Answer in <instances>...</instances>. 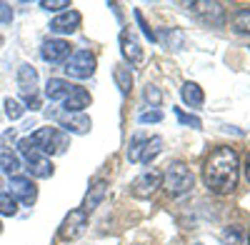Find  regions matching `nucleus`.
<instances>
[{"label": "nucleus", "mask_w": 250, "mask_h": 245, "mask_svg": "<svg viewBox=\"0 0 250 245\" xmlns=\"http://www.w3.org/2000/svg\"><path fill=\"white\" fill-rule=\"evenodd\" d=\"M240 178V163L233 148H215L205 160L203 183L205 188L215 195H230L238 188Z\"/></svg>", "instance_id": "f257e3e1"}, {"label": "nucleus", "mask_w": 250, "mask_h": 245, "mask_svg": "<svg viewBox=\"0 0 250 245\" xmlns=\"http://www.w3.org/2000/svg\"><path fill=\"white\" fill-rule=\"evenodd\" d=\"M193 185H195V178H193L190 168H188L185 163H180V160L170 163L168 170L163 173V188H165V193H168L170 198H180L185 193H190Z\"/></svg>", "instance_id": "f03ea898"}, {"label": "nucleus", "mask_w": 250, "mask_h": 245, "mask_svg": "<svg viewBox=\"0 0 250 245\" xmlns=\"http://www.w3.org/2000/svg\"><path fill=\"white\" fill-rule=\"evenodd\" d=\"M85 228H88V213L83 208H75V210H70L65 218H62L60 228H58V240L73 243V240H78L83 233H85Z\"/></svg>", "instance_id": "7ed1b4c3"}, {"label": "nucleus", "mask_w": 250, "mask_h": 245, "mask_svg": "<svg viewBox=\"0 0 250 245\" xmlns=\"http://www.w3.org/2000/svg\"><path fill=\"white\" fill-rule=\"evenodd\" d=\"M95 65L98 60L90 50H75L68 60H65V73L68 78H75V80H85L95 73Z\"/></svg>", "instance_id": "20e7f679"}, {"label": "nucleus", "mask_w": 250, "mask_h": 245, "mask_svg": "<svg viewBox=\"0 0 250 245\" xmlns=\"http://www.w3.org/2000/svg\"><path fill=\"white\" fill-rule=\"evenodd\" d=\"M18 90H20V95L25 98V103L30 105V110H35V108H40L38 105V70L33 68V65H28V63H23L18 68Z\"/></svg>", "instance_id": "39448f33"}, {"label": "nucleus", "mask_w": 250, "mask_h": 245, "mask_svg": "<svg viewBox=\"0 0 250 245\" xmlns=\"http://www.w3.org/2000/svg\"><path fill=\"white\" fill-rule=\"evenodd\" d=\"M193 15H198L205 25H213V28H220L225 25V8L220 3H208V0H198V3H190Z\"/></svg>", "instance_id": "423d86ee"}, {"label": "nucleus", "mask_w": 250, "mask_h": 245, "mask_svg": "<svg viewBox=\"0 0 250 245\" xmlns=\"http://www.w3.org/2000/svg\"><path fill=\"white\" fill-rule=\"evenodd\" d=\"M53 133H55L53 125H50V128H38L35 133H30V135H25V138L18 140V150L23 153L25 158L33 155V153H43V150L48 148V143H50Z\"/></svg>", "instance_id": "0eeeda50"}, {"label": "nucleus", "mask_w": 250, "mask_h": 245, "mask_svg": "<svg viewBox=\"0 0 250 245\" xmlns=\"http://www.w3.org/2000/svg\"><path fill=\"white\" fill-rule=\"evenodd\" d=\"M158 188H163V173L150 168V170H145L140 173L135 180H133V185H130V193L135 198H150Z\"/></svg>", "instance_id": "6e6552de"}, {"label": "nucleus", "mask_w": 250, "mask_h": 245, "mask_svg": "<svg viewBox=\"0 0 250 245\" xmlns=\"http://www.w3.org/2000/svg\"><path fill=\"white\" fill-rule=\"evenodd\" d=\"M10 193H13L15 200L23 203V205H35V200H38L35 183L25 175H13L10 178Z\"/></svg>", "instance_id": "1a4fd4ad"}, {"label": "nucleus", "mask_w": 250, "mask_h": 245, "mask_svg": "<svg viewBox=\"0 0 250 245\" xmlns=\"http://www.w3.org/2000/svg\"><path fill=\"white\" fill-rule=\"evenodd\" d=\"M40 55H43V60L50 65L65 63L70 58V43H65V40H60V38H50L43 43V48H40Z\"/></svg>", "instance_id": "9d476101"}, {"label": "nucleus", "mask_w": 250, "mask_h": 245, "mask_svg": "<svg viewBox=\"0 0 250 245\" xmlns=\"http://www.w3.org/2000/svg\"><path fill=\"white\" fill-rule=\"evenodd\" d=\"M80 20L83 18H80L78 10H62L60 15H55L50 20V30L58 33V35H70V33H75L80 28Z\"/></svg>", "instance_id": "9b49d317"}, {"label": "nucleus", "mask_w": 250, "mask_h": 245, "mask_svg": "<svg viewBox=\"0 0 250 245\" xmlns=\"http://www.w3.org/2000/svg\"><path fill=\"white\" fill-rule=\"evenodd\" d=\"M120 53H123V58L128 60L130 65H140L143 63V48L138 43V38L133 33H128V30L120 33Z\"/></svg>", "instance_id": "f8f14e48"}, {"label": "nucleus", "mask_w": 250, "mask_h": 245, "mask_svg": "<svg viewBox=\"0 0 250 245\" xmlns=\"http://www.w3.org/2000/svg\"><path fill=\"white\" fill-rule=\"evenodd\" d=\"M25 168L33 178H50L53 175V163L45 153H33L25 158Z\"/></svg>", "instance_id": "ddd939ff"}, {"label": "nucleus", "mask_w": 250, "mask_h": 245, "mask_svg": "<svg viewBox=\"0 0 250 245\" xmlns=\"http://www.w3.org/2000/svg\"><path fill=\"white\" fill-rule=\"evenodd\" d=\"M58 122H60V128H65L68 133H75V135H85L88 130H90V118L85 115V113H68V118H55Z\"/></svg>", "instance_id": "4468645a"}, {"label": "nucleus", "mask_w": 250, "mask_h": 245, "mask_svg": "<svg viewBox=\"0 0 250 245\" xmlns=\"http://www.w3.org/2000/svg\"><path fill=\"white\" fill-rule=\"evenodd\" d=\"M93 98L85 88H75L65 100H62V108H65V113H83L85 108H90Z\"/></svg>", "instance_id": "2eb2a0df"}, {"label": "nucleus", "mask_w": 250, "mask_h": 245, "mask_svg": "<svg viewBox=\"0 0 250 245\" xmlns=\"http://www.w3.org/2000/svg\"><path fill=\"white\" fill-rule=\"evenodd\" d=\"M73 90H75V85L70 83V80H65V78H50L45 83V95L50 100H65Z\"/></svg>", "instance_id": "dca6fc26"}, {"label": "nucleus", "mask_w": 250, "mask_h": 245, "mask_svg": "<svg viewBox=\"0 0 250 245\" xmlns=\"http://www.w3.org/2000/svg\"><path fill=\"white\" fill-rule=\"evenodd\" d=\"M105 193H108V183L105 180H95L93 185H90V190H88V195H85V200H83V210L85 213H93L98 205H100V200L105 198Z\"/></svg>", "instance_id": "f3484780"}, {"label": "nucleus", "mask_w": 250, "mask_h": 245, "mask_svg": "<svg viewBox=\"0 0 250 245\" xmlns=\"http://www.w3.org/2000/svg\"><path fill=\"white\" fill-rule=\"evenodd\" d=\"M180 95H183V103H185V105H190V108H200V105L205 103L203 88H200L198 83H193V80H188V83H183Z\"/></svg>", "instance_id": "a211bd4d"}, {"label": "nucleus", "mask_w": 250, "mask_h": 245, "mask_svg": "<svg viewBox=\"0 0 250 245\" xmlns=\"http://www.w3.org/2000/svg\"><path fill=\"white\" fill-rule=\"evenodd\" d=\"M113 78H115V85L120 88L123 95H130L133 90V73H130V65L128 63H118L115 70H113Z\"/></svg>", "instance_id": "6ab92c4d"}, {"label": "nucleus", "mask_w": 250, "mask_h": 245, "mask_svg": "<svg viewBox=\"0 0 250 245\" xmlns=\"http://www.w3.org/2000/svg\"><path fill=\"white\" fill-rule=\"evenodd\" d=\"M163 150V138L160 135H153V138H145L143 143V150H140V163H145L148 165L150 160H155Z\"/></svg>", "instance_id": "aec40b11"}, {"label": "nucleus", "mask_w": 250, "mask_h": 245, "mask_svg": "<svg viewBox=\"0 0 250 245\" xmlns=\"http://www.w3.org/2000/svg\"><path fill=\"white\" fill-rule=\"evenodd\" d=\"M65 148H68V135L55 128V133H53V138H50V143H48V148H45L43 153H45V155H60V153H65Z\"/></svg>", "instance_id": "412c9836"}, {"label": "nucleus", "mask_w": 250, "mask_h": 245, "mask_svg": "<svg viewBox=\"0 0 250 245\" xmlns=\"http://www.w3.org/2000/svg\"><path fill=\"white\" fill-rule=\"evenodd\" d=\"M0 170L8 173L10 178L18 175V170H20V158H18L15 153H10V150H0Z\"/></svg>", "instance_id": "4be33fe9"}, {"label": "nucleus", "mask_w": 250, "mask_h": 245, "mask_svg": "<svg viewBox=\"0 0 250 245\" xmlns=\"http://www.w3.org/2000/svg\"><path fill=\"white\" fill-rule=\"evenodd\" d=\"M230 23H233V30H235V33H240V35H250V8L235 10Z\"/></svg>", "instance_id": "5701e85b"}, {"label": "nucleus", "mask_w": 250, "mask_h": 245, "mask_svg": "<svg viewBox=\"0 0 250 245\" xmlns=\"http://www.w3.org/2000/svg\"><path fill=\"white\" fill-rule=\"evenodd\" d=\"M160 40H165L173 50H180L183 48V33L180 30H175V28H165V30H160Z\"/></svg>", "instance_id": "b1692460"}, {"label": "nucleus", "mask_w": 250, "mask_h": 245, "mask_svg": "<svg viewBox=\"0 0 250 245\" xmlns=\"http://www.w3.org/2000/svg\"><path fill=\"white\" fill-rule=\"evenodd\" d=\"M0 215H8V218L18 215V200L8 193H0Z\"/></svg>", "instance_id": "393cba45"}, {"label": "nucleus", "mask_w": 250, "mask_h": 245, "mask_svg": "<svg viewBox=\"0 0 250 245\" xmlns=\"http://www.w3.org/2000/svg\"><path fill=\"white\" fill-rule=\"evenodd\" d=\"M3 108H5V115H8V120H20V118H23V113H25V108L20 105L18 100H13V98H5Z\"/></svg>", "instance_id": "a878e982"}, {"label": "nucleus", "mask_w": 250, "mask_h": 245, "mask_svg": "<svg viewBox=\"0 0 250 245\" xmlns=\"http://www.w3.org/2000/svg\"><path fill=\"white\" fill-rule=\"evenodd\" d=\"M143 143H145V138H143V135H135V138L130 140V148H128V160H130V163H140Z\"/></svg>", "instance_id": "bb28decb"}, {"label": "nucleus", "mask_w": 250, "mask_h": 245, "mask_svg": "<svg viewBox=\"0 0 250 245\" xmlns=\"http://www.w3.org/2000/svg\"><path fill=\"white\" fill-rule=\"evenodd\" d=\"M175 115H178V120L183 122V125H190V128H203V122H200V118L198 115H190V113H183L180 108H175Z\"/></svg>", "instance_id": "cd10ccee"}, {"label": "nucleus", "mask_w": 250, "mask_h": 245, "mask_svg": "<svg viewBox=\"0 0 250 245\" xmlns=\"http://www.w3.org/2000/svg\"><path fill=\"white\" fill-rule=\"evenodd\" d=\"M143 95H145V100L153 105V108H158L160 103H163V93L155 88V85H145V90H143Z\"/></svg>", "instance_id": "c85d7f7f"}, {"label": "nucleus", "mask_w": 250, "mask_h": 245, "mask_svg": "<svg viewBox=\"0 0 250 245\" xmlns=\"http://www.w3.org/2000/svg\"><path fill=\"white\" fill-rule=\"evenodd\" d=\"M40 8L48 10V13H58V10H62V8H70V0H43V3H40Z\"/></svg>", "instance_id": "c756f323"}, {"label": "nucleus", "mask_w": 250, "mask_h": 245, "mask_svg": "<svg viewBox=\"0 0 250 245\" xmlns=\"http://www.w3.org/2000/svg\"><path fill=\"white\" fill-rule=\"evenodd\" d=\"M138 120L143 122V125H148V122H160L163 120V113L160 110H143L138 115Z\"/></svg>", "instance_id": "7c9ffc66"}, {"label": "nucleus", "mask_w": 250, "mask_h": 245, "mask_svg": "<svg viewBox=\"0 0 250 245\" xmlns=\"http://www.w3.org/2000/svg\"><path fill=\"white\" fill-rule=\"evenodd\" d=\"M223 243L225 245H240V230L233 225V228H228L225 233H223Z\"/></svg>", "instance_id": "2f4dec72"}, {"label": "nucleus", "mask_w": 250, "mask_h": 245, "mask_svg": "<svg viewBox=\"0 0 250 245\" xmlns=\"http://www.w3.org/2000/svg\"><path fill=\"white\" fill-rule=\"evenodd\" d=\"M10 20H13V8L0 0V23H10Z\"/></svg>", "instance_id": "473e14b6"}, {"label": "nucleus", "mask_w": 250, "mask_h": 245, "mask_svg": "<svg viewBox=\"0 0 250 245\" xmlns=\"http://www.w3.org/2000/svg\"><path fill=\"white\" fill-rule=\"evenodd\" d=\"M135 18H138V23H140V28H143L145 38H148V40H155V33L148 28V23H145V18H143V13H140V10H135Z\"/></svg>", "instance_id": "72a5a7b5"}, {"label": "nucleus", "mask_w": 250, "mask_h": 245, "mask_svg": "<svg viewBox=\"0 0 250 245\" xmlns=\"http://www.w3.org/2000/svg\"><path fill=\"white\" fill-rule=\"evenodd\" d=\"M245 180L250 183V153H248V158H245Z\"/></svg>", "instance_id": "f704fd0d"}, {"label": "nucleus", "mask_w": 250, "mask_h": 245, "mask_svg": "<svg viewBox=\"0 0 250 245\" xmlns=\"http://www.w3.org/2000/svg\"><path fill=\"white\" fill-rule=\"evenodd\" d=\"M248 245H250V230H248Z\"/></svg>", "instance_id": "c9c22d12"}, {"label": "nucleus", "mask_w": 250, "mask_h": 245, "mask_svg": "<svg viewBox=\"0 0 250 245\" xmlns=\"http://www.w3.org/2000/svg\"><path fill=\"white\" fill-rule=\"evenodd\" d=\"M0 233H3V223H0Z\"/></svg>", "instance_id": "e433bc0d"}, {"label": "nucleus", "mask_w": 250, "mask_h": 245, "mask_svg": "<svg viewBox=\"0 0 250 245\" xmlns=\"http://www.w3.org/2000/svg\"><path fill=\"white\" fill-rule=\"evenodd\" d=\"M0 188H3V180H0Z\"/></svg>", "instance_id": "4c0bfd02"}]
</instances>
